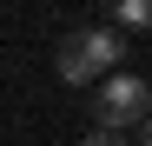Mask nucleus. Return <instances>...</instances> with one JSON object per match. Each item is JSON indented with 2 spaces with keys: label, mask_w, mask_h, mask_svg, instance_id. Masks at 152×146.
I'll list each match as a JSON object with an SVG mask.
<instances>
[{
  "label": "nucleus",
  "mask_w": 152,
  "mask_h": 146,
  "mask_svg": "<svg viewBox=\"0 0 152 146\" xmlns=\"http://www.w3.org/2000/svg\"><path fill=\"white\" fill-rule=\"evenodd\" d=\"M119 60H126V40H119L113 27H80V33L60 40V80H66V86H93V80H106Z\"/></svg>",
  "instance_id": "nucleus-1"
},
{
  "label": "nucleus",
  "mask_w": 152,
  "mask_h": 146,
  "mask_svg": "<svg viewBox=\"0 0 152 146\" xmlns=\"http://www.w3.org/2000/svg\"><path fill=\"white\" fill-rule=\"evenodd\" d=\"M145 113H152V86L139 80V73H106V80H99V93H93V119H99L106 133L139 126Z\"/></svg>",
  "instance_id": "nucleus-2"
},
{
  "label": "nucleus",
  "mask_w": 152,
  "mask_h": 146,
  "mask_svg": "<svg viewBox=\"0 0 152 146\" xmlns=\"http://www.w3.org/2000/svg\"><path fill=\"white\" fill-rule=\"evenodd\" d=\"M113 20L132 27V33H145V27H152V0H113Z\"/></svg>",
  "instance_id": "nucleus-3"
},
{
  "label": "nucleus",
  "mask_w": 152,
  "mask_h": 146,
  "mask_svg": "<svg viewBox=\"0 0 152 146\" xmlns=\"http://www.w3.org/2000/svg\"><path fill=\"white\" fill-rule=\"evenodd\" d=\"M80 146H126V139H119V133H106V126H99V133H86Z\"/></svg>",
  "instance_id": "nucleus-4"
},
{
  "label": "nucleus",
  "mask_w": 152,
  "mask_h": 146,
  "mask_svg": "<svg viewBox=\"0 0 152 146\" xmlns=\"http://www.w3.org/2000/svg\"><path fill=\"white\" fill-rule=\"evenodd\" d=\"M139 146H152V113H145V119H139Z\"/></svg>",
  "instance_id": "nucleus-5"
}]
</instances>
